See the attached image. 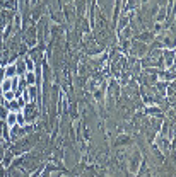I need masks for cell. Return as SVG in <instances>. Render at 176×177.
<instances>
[{
    "instance_id": "9",
    "label": "cell",
    "mask_w": 176,
    "mask_h": 177,
    "mask_svg": "<svg viewBox=\"0 0 176 177\" xmlns=\"http://www.w3.org/2000/svg\"><path fill=\"white\" fill-rule=\"evenodd\" d=\"M0 114H2V118H7L9 112H5V109H2V111H0Z\"/></svg>"
},
{
    "instance_id": "7",
    "label": "cell",
    "mask_w": 176,
    "mask_h": 177,
    "mask_svg": "<svg viewBox=\"0 0 176 177\" xmlns=\"http://www.w3.org/2000/svg\"><path fill=\"white\" fill-rule=\"evenodd\" d=\"M4 95H5V99H7V101H14V90L4 92Z\"/></svg>"
},
{
    "instance_id": "2",
    "label": "cell",
    "mask_w": 176,
    "mask_h": 177,
    "mask_svg": "<svg viewBox=\"0 0 176 177\" xmlns=\"http://www.w3.org/2000/svg\"><path fill=\"white\" fill-rule=\"evenodd\" d=\"M162 54H164V58H162L164 65H162V67H164V68L174 67V50H164V51H162Z\"/></svg>"
},
{
    "instance_id": "3",
    "label": "cell",
    "mask_w": 176,
    "mask_h": 177,
    "mask_svg": "<svg viewBox=\"0 0 176 177\" xmlns=\"http://www.w3.org/2000/svg\"><path fill=\"white\" fill-rule=\"evenodd\" d=\"M16 123H17V114H16V112L7 114V124H9V126H14Z\"/></svg>"
},
{
    "instance_id": "4",
    "label": "cell",
    "mask_w": 176,
    "mask_h": 177,
    "mask_svg": "<svg viewBox=\"0 0 176 177\" xmlns=\"http://www.w3.org/2000/svg\"><path fill=\"white\" fill-rule=\"evenodd\" d=\"M164 17H166V9H164V7H161V9H159V12H157V15H156V19H157V22H162V20H164Z\"/></svg>"
},
{
    "instance_id": "6",
    "label": "cell",
    "mask_w": 176,
    "mask_h": 177,
    "mask_svg": "<svg viewBox=\"0 0 176 177\" xmlns=\"http://www.w3.org/2000/svg\"><path fill=\"white\" fill-rule=\"evenodd\" d=\"M16 70H17V68H16L14 65H12V67H9V68H7V71H5V73H7V77H14Z\"/></svg>"
},
{
    "instance_id": "1",
    "label": "cell",
    "mask_w": 176,
    "mask_h": 177,
    "mask_svg": "<svg viewBox=\"0 0 176 177\" xmlns=\"http://www.w3.org/2000/svg\"><path fill=\"white\" fill-rule=\"evenodd\" d=\"M133 48H130V54L132 56H144L145 53H147V44L142 43V41H135L133 44H132Z\"/></svg>"
},
{
    "instance_id": "10",
    "label": "cell",
    "mask_w": 176,
    "mask_h": 177,
    "mask_svg": "<svg viewBox=\"0 0 176 177\" xmlns=\"http://www.w3.org/2000/svg\"><path fill=\"white\" fill-rule=\"evenodd\" d=\"M140 2H142V3H147V2H149V0H140Z\"/></svg>"
},
{
    "instance_id": "8",
    "label": "cell",
    "mask_w": 176,
    "mask_h": 177,
    "mask_svg": "<svg viewBox=\"0 0 176 177\" xmlns=\"http://www.w3.org/2000/svg\"><path fill=\"white\" fill-rule=\"evenodd\" d=\"M26 67H28L29 71H33V68H34V65H33V60H29V58H28V60H26Z\"/></svg>"
},
{
    "instance_id": "5",
    "label": "cell",
    "mask_w": 176,
    "mask_h": 177,
    "mask_svg": "<svg viewBox=\"0 0 176 177\" xmlns=\"http://www.w3.org/2000/svg\"><path fill=\"white\" fill-rule=\"evenodd\" d=\"M26 80H28V84H29V85H33V84H34V80H36L34 73H33V71H29L28 77H26Z\"/></svg>"
}]
</instances>
